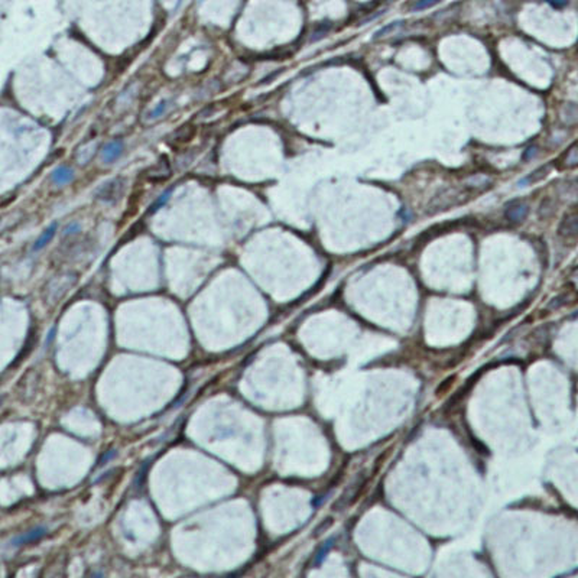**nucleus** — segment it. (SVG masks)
Wrapping results in <instances>:
<instances>
[{
	"instance_id": "nucleus-24",
	"label": "nucleus",
	"mask_w": 578,
	"mask_h": 578,
	"mask_svg": "<svg viewBox=\"0 0 578 578\" xmlns=\"http://www.w3.org/2000/svg\"><path fill=\"white\" fill-rule=\"evenodd\" d=\"M536 151H538V148H536V146H530L529 149L526 151V153H525V158H526V159L529 161L530 158H532V156H533V155L536 153Z\"/></svg>"
},
{
	"instance_id": "nucleus-11",
	"label": "nucleus",
	"mask_w": 578,
	"mask_h": 578,
	"mask_svg": "<svg viewBox=\"0 0 578 578\" xmlns=\"http://www.w3.org/2000/svg\"><path fill=\"white\" fill-rule=\"evenodd\" d=\"M491 178L487 175H483V174H477L473 177H468L466 179V187H468L470 190L473 191H483L486 188H489L491 185Z\"/></svg>"
},
{
	"instance_id": "nucleus-23",
	"label": "nucleus",
	"mask_w": 578,
	"mask_h": 578,
	"mask_svg": "<svg viewBox=\"0 0 578 578\" xmlns=\"http://www.w3.org/2000/svg\"><path fill=\"white\" fill-rule=\"evenodd\" d=\"M114 456H116V451L110 450L109 452H107V454H106V456H103V458H101V460L98 461V464H100V466H103V464H106V463H107V461H109L110 458L114 457Z\"/></svg>"
},
{
	"instance_id": "nucleus-20",
	"label": "nucleus",
	"mask_w": 578,
	"mask_h": 578,
	"mask_svg": "<svg viewBox=\"0 0 578 578\" xmlns=\"http://www.w3.org/2000/svg\"><path fill=\"white\" fill-rule=\"evenodd\" d=\"M402 25V22H394V24L387 25V26H385V28H382L380 31H379L376 35H375V38L378 39V38H380V36H385V35H387V33H390L394 29H396V28H399Z\"/></svg>"
},
{
	"instance_id": "nucleus-12",
	"label": "nucleus",
	"mask_w": 578,
	"mask_h": 578,
	"mask_svg": "<svg viewBox=\"0 0 578 578\" xmlns=\"http://www.w3.org/2000/svg\"><path fill=\"white\" fill-rule=\"evenodd\" d=\"M72 178H74V171L68 167H58L51 175V179L55 185L68 184L71 182Z\"/></svg>"
},
{
	"instance_id": "nucleus-6",
	"label": "nucleus",
	"mask_w": 578,
	"mask_h": 578,
	"mask_svg": "<svg viewBox=\"0 0 578 578\" xmlns=\"http://www.w3.org/2000/svg\"><path fill=\"white\" fill-rule=\"evenodd\" d=\"M560 120L565 126H578V103H564L560 107Z\"/></svg>"
},
{
	"instance_id": "nucleus-25",
	"label": "nucleus",
	"mask_w": 578,
	"mask_h": 578,
	"mask_svg": "<svg viewBox=\"0 0 578 578\" xmlns=\"http://www.w3.org/2000/svg\"><path fill=\"white\" fill-rule=\"evenodd\" d=\"M571 282H572V285L575 286V288H578V267L572 272V275H571Z\"/></svg>"
},
{
	"instance_id": "nucleus-18",
	"label": "nucleus",
	"mask_w": 578,
	"mask_h": 578,
	"mask_svg": "<svg viewBox=\"0 0 578 578\" xmlns=\"http://www.w3.org/2000/svg\"><path fill=\"white\" fill-rule=\"evenodd\" d=\"M167 106H168L167 101H161V103L156 106L153 110H151V113L148 114V119H149V120H155V119L161 117L162 114L165 113V110H167Z\"/></svg>"
},
{
	"instance_id": "nucleus-15",
	"label": "nucleus",
	"mask_w": 578,
	"mask_h": 578,
	"mask_svg": "<svg viewBox=\"0 0 578 578\" xmlns=\"http://www.w3.org/2000/svg\"><path fill=\"white\" fill-rule=\"evenodd\" d=\"M555 213V204L554 200L551 197H546L541 202V207H539V216L541 218H546V217H551Z\"/></svg>"
},
{
	"instance_id": "nucleus-22",
	"label": "nucleus",
	"mask_w": 578,
	"mask_h": 578,
	"mask_svg": "<svg viewBox=\"0 0 578 578\" xmlns=\"http://www.w3.org/2000/svg\"><path fill=\"white\" fill-rule=\"evenodd\" d=\"M80 232V224L78 223H72V224L67 225L65 229V234H75Z\"/></svg>"
},
{
	"instance_id": "nucleus-3",
	"label": "nucleus",
	"mask_w": 578,
	"mask_h": 578,
	"mask_svg": "<svg viewBox=\"0 0 578 578\" xmlns=\"http://www.w3.org/2000/svg\"><path fill=\"white\" fill-rule=\"evenodd\" d=\"M528 214H529V205L525 201H513L505 210L506 218L514 224L525 221Z\"/></svg>"
},
{
	"instance_id": "nucleus-10",
	"label": "nucleus",
	"mask_w": 578,
	"mask_h": 578,
	"mask_svg": "<svg viewBox=\"0 0 578 578\" xmlns=\"http://www.w3.org/2000/svg\"><path fill=\"white\" fill-rule=\"evenodd\" d=\"M45 533H47V528H35V529L29 530V532H26L24 535H20V536H16V538L12 539V541H10V545L12 546L24 545V544H28V542H32V541L39 539L40 536H44Z\"/></svg>"
},
{
	"instance_id": "nucleus-13",
	"label": "nucleus",
	"mask_w": 578,
	"mask_h": 578,
	"mask_svg": "<svg viewBox=\"0 0 578 578\" xmlns=\"http://www.w3.org/2000/svg\"><path fill=\"white\" fill-rule=\"evenodd\" d=\"M56 227H58L56 223H52L49 227H47V230L40 234L39 239H36L35 244H33V250H35V252H38V250H40L42 247H45V246L48 244L49 241H51V239L54 237V234H55Z\"/></svg>"
},
{
	"instance_id": "nucleus-19",
	"label": "nucleus",
	"mask_w": 578,
	"mask_h": 578,
	"mask_svg": "<svg viewBox=\"0 0 578 578\" xmlns=\"http://www.w3.org/2000/svg\"><path fill=\"white\" fill-rule=\"evenodd\" d=\"M333 542H334V539H329V541H327L325 544H324V546H322L321 549L317 552V556H315V565H318V564H321L322 560L325 558V555L328 554L329 548L333 546Z\"/></svg>"
},
{
	"instance_id": "nucleus-9",
	"label": "nucleus",
	"mask_w": 578,
	"mask_h": 578,
	"mask_svg": "<svg viewBox=\"0 0 578 578\" xmlns=\"http://www.w3.org/2000/svg\"><path fill=\"white\" fill-rule=\"evenodd\" d=\"M363 484H364V479H363V477H359V480H356V483H354L353 486H350V489L347 490L344 494L340 498V500L336 503L334 507H336L337 510H341V509L345 507L348 503H352V500L359 494V491H360L361 487H363Z\"/></svg>"
},
{
	"instance_id": "nucleus-5",
	"label": "nucleus",
	"mask_w": 578,
	"mask_h": 578,
	"mask_svg": "<svg viewBox=\"0 0 578 578\" xmlns=\"http://www.w3.org/2000/svg\"><path fill=\"white\" fill-rule=\"evenodd\" d=\"M556 193L564 202L571 204V205L578 204V179L564 181L561 184H558Z\"/></svg>"
},
{
	"instance_id": "nucleus-16",
	"label": "nucleus",
	"mask_w": 578,
	"mask_h": 578,
	"mask_svg": "<svg viewBox=\"0 0 578 578\" xmlns=\"http://www.w3.org/2000/svg\"><path fill=\"white\" fill-rule=\"evenodd\" d=\"M171 193H172V188H169V190H167L165 193H162V195L158 198V200L153 202V205L151 207V213H155V211H158V210L161 209V207H163L167 202H168L169 197H171Z\"/></svg>"
},
{
	"instance_id": "nucleus-1",
	"label": "nucleus",
	"mask_w": 578,
	"mask_h": 578,
	"mask_svg": "<svg viewBox=\"0 0 578 578\" xmlns=\"http://www.w3.org/2000/svg\"><path fill=\"white\" fill-rule=\"evenodd\" d=\"M558 236L562 240L572 241L578 239V211L567 213L558 225Z\"/></svg>"
},
{
	"instance_id": "nucleus-4",
	"label": "nucleus",
	"mask_w": 578,
	"mask_h": 578,
	"mask_svg": "<svg viewBox=\"0 0 578 578\" xmlns=\"http://www.w3.org/2000/svg\"><path fill=\"white\" fill-rule=\"evenodd\" d=\"M457 195L458 193H456V191H444V193H440L437 197H434V200L429 202L428 211L438 213V211H444V210L450 209L452 205H456V202H458V200L456 198Z\"/></svg>"
},
{
	"instance_id": "nucleus-7",
	"label": "nucleus",
	"mask_w": 578,
	"mask_h": 578,
	"mask_svg": "<svg viewBox=\"0 0 578 578\" xmlns=\"http://www.w3.org/2000/svg\"><path fill=\"white\" fill-rule=\"evenodd\" d=\"M123 149H125V143L121 140H113L110 143H107L101 151V161L105 163H112L120 156Z\"/></svg>"
},
{
	"instance_id": "nucleus-8",
	"label": "nucleus",
	"mask_w": 578,
	"mask_h": 578,
	"mask_svg": "<svg viewBox=\"0 0 578 578\" xmlns=\"http://www.w3.org/2000/svg\"><path fill=\"white\" fill-rule=\"evenodd\" d=\"M558 168L560 169H572L578 167V143L572 144L571 148H568L560 161L556 162Z\"/></svg>"
},
{
	"instance_id": "nucleus-26",
	"label": "nucleus",
	"mask_w": 578,
	"mask_h": 578,
	"mask_svg": "<svg viewBox=\"0 0 578 578\" xmlns=\"http://www.w3.org/2000/svg\"><path fill=\"white\" fill-rule=\"evenodd\" d=\"M52 340H54V329H51V333H49V338H48V341H47V343H45V344L48 345V344H49V343H51V341H52Z\"/></svg>"
},
{
	"instance_id": "nucleus-14",
	"label": "nucleus",
	"mask_w": 578,
	"mask_h": 578,
	"mask_svg": "<svg viewBox=\"0 0 578 578\" xmlns=\"http://www.w3.org/2000/svg\"><path fill=\"white\" fill-rule=\"evenodd\" d=\"M549 171H551V165H544L541 168L535 169V172H532L525 179H522L521 185H530L533 184V182H538V181L544 179L549 174Z\"/></svg>"
},
{
	"instance_id": "nucleus-2",
	"label": "nucleus",
	"mask_w": 578,
	"mask_h": 578,
	"mask_svg": "<svg viewBox=\"0 0 578 578\" xmlns=\"http://www.w3.org/2000/svg\"><path fill=\"white\" fill-rule=\"evenodd\" d=\"M123 190H125L123 179L116 178V179H112V181H109V182L101 185L96 191V197L98 200L106 201V202H113V201H116L120 197Z\"/></svg>"
},
{
	"instance_id": "nucleus-17",
	"label": "nucleus",
	"mask_w": 578,
	"mask_h": 578,
	"mask_svg": "<svg viewBox=\"0 0 578 578\" xmlns=\"http://www.w3.org/2000/svg\"><path fill=\"white\" fill-rule=\"evenodd\" d=\"M442 0H418L417 3L412 6V12H419V10H425L428 8H432L435 5H438Z\"/></svg>"
},
{
	"instance_id": "nucleus-21",
	"label": "nucleus",
	"mask_w": 578,
	"mask_h": 578,
	"mask_svg": "<svg viewBox=\"0 0 578 578\" xmlns=\"http://www.w3.org/2000/svg\"><path fill=\"white\" fill-rule=\"evenodd\" d=\"M546 2H548L551 6H554V8L556 9H561L568 5V0H546Z\"/></svg>"
}]
</instances>
